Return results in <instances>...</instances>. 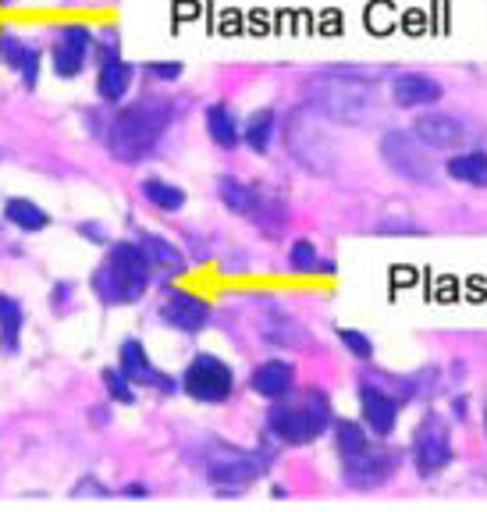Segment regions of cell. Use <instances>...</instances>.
Returning <instances> with one entry per match:
<instances>
[{"label":"cell","mask_w":487,"mask_h":512,"mask_svg":"<svg viewBox=\"0 0 487 512\" xmlns=\"http://www.w3.org/2000/svg\"><path fill=\"white\" fill-rule=\"evenodd\" d=\"M128 495H132V498H136V495H146V488H143V484H128Z\"/></svg>","instance_id":"obj_33"},{"label":"cell","mask_w":487,"mask_h":512,"mask_svg":"<svg viewBox=\"0 0 487 512\" xmlns=\"http://www.w3.org/2000/svg\"><path fill=\"white\" fill-rule=\"evenodd\" d=\"M118 370L132 384H143V388H157V392H175V381H171V377H164L157 367H153L150 356H146V349L136 342V338H128V342L121 345V367Z\"/></svg>","instance_id":"obj_13"},{"label":"cell","mask_w":487,"mask_h":512,"mask_svg":"<svg viewBox=\"0 0 487 512\" xmlns=\"http://www.w3.org/2000/svg\"><path fill=\"white\" fill-rule=\"evenodd\" d=\"M288 267L296 274H313L317 271V246L306 239L292 242V253H288Z\"/></svg>","instance_id":"obj_29"},{"label":"cell","mask_w":487,"mask_h":512,"mask_svg":"<svg viewBox=\"0 0 487 512\" xmlns=\"http://www.w3.org/2000/svg\"><path fill=\"white\" fill-rule=\"evenodd\" d=\"M128 86H132V68H128L125 61H104V68H100V79H96V89H100V96L104 100H121V96L128 93Z\"/></svg>","instance_id":"obj_22"},{"label":"cell","mask_w":487,"mask_h":512,"mask_svg":"<svg viewBox=\"0 0 487 512\" xmlns=\"http://www.w3.org/2000/svg\"><path fill=\"white\" fill-rule=\"evenodd\" d=\"M313 107H317L324 118L345 121V125H356L377 107V93L370 86H356V82H324V86L313 89Z\"/></svg>","instance_id":"obj_4"},{"label":"cell","mask_w":487,"mask_h":512,"mask_svg":"<svg viewBox=\"0 0 487 512\" xmlns=\"http://www.w3.org/2000/svg\"><path fill=\"white\" fill-rule=\"evenodd\" d=\"M288 153L303 164L306 171H313V175H328L331 168H335V150H331V139L328 132L320 128L317 114H299V118H292V125H288Z\"/></svg>","instance_id":"obj_5"},{"label":"cell","mask_w":487,"mask_h":512,"mask_svg":"<svg viewBox=\"0 0 487 512\" xmlns=\"http://www.w3.org/2000/svg\"><path fill=\"white\" fill-rule=\"evenodd\" d=\"M338 342H342L345 349L352 352V356H360V360H370V356H374V345H370V338L363 335V331L338 328Z\"/></svg>","instance_id":"obj_31"},{"label":"cell","mask_w":487,"mask_h":512,"mask_svg":"<svg viewBox=\"0 0 487 512\" xmlns=\"http://www.w3.org/2000/svg\"><path fill=\"white\" fill-rule=\"evenodd\" d=\"M445 171L452 182L470 185V189H487V153L484 150L456 153V157L445 164Z\"/></svg>","instance_id":"obj_18"},{"label":"cell","mask_w":487,"mask_h":512,"mask_svg":"<svg viewBox=\"0 0 487 512\" xmlns=\"http://www.w3.org/2000/svg\"><path fill=\"white\" fill-rule=\"evenodd\" d=\"M182 388H185V395H189V399L207 402V406H217V402H224L228 395H232L235 374L224 360H217V356H210V352H200V356L185 367Z\"/></svg>","instance_id":"obj_6"},{"label":"cell","mask_w":487,"mask_h":512,"mask_svg":"<svg viewBox=\"0 0 487 512\" xmlns=\"http://www.w3.org/2000/svg\"><path fill=\"white\" fill-rule=\"evenodd\" d=\"M331 424V406L320 392L303 395L299 402H278L267 413V427L285 445H310Z\"/></svg>","instance_id":"obj_3"},{"label":"cell","mask_w":487,"mask_h":512,"mask_svg":"<svg viewBox=\"0 0 487 512\" xmlns=\"http://www.w3.org/2000/svg\"><path fill=\"white\" fill-rule=\"evenodd\" d=\"M413 463L420 477H438L452 463V431L448 420L438 413H427L413 434Z\"/></svg>","instance_id":"obj_7"},{"label":"cell","mask_w":487,"mask_h":512,"mask_svg":"<svg viewBox=\"0 0 487 512\" xmlns=\"http://www.w3.org/2000/svg\"><path fill=\"white\" fill-rule=\"evenodd\" d=\"M484 431H487V409H484Z\"/></svg>","instance_id":"obj_34"},{"label":"cell","mask_w":487,"mask_h":512,"mask_svg":"<svg viewBox=\"0 0 487 512\" xmlns=\"http://www.w3.org/2000/svg\"><path fill=\"white\" fill-rule=\"evenodd\" d=\"M104 384H107V392H111V399H118V402H136V388H132V381H128L121 370H104Z\"/></svg>","instance_id":"obj_30"},{"label":"cell","mask_w":487,"mask_h":512,"mask_svg":"<svg viewBox=\"0 0 487 512\" xmlns=\"http://www.w3.org/2000/svg\"><path fill=\"white\" fill-rule=\"evenodd\" d=\"M164 320H168L171 328L185 331V335H196V331L207 328L210 306H207V299L189 296V292H171V296L164 299Z\"/></svg>","instance_id":"obj_14"},{"label":"cell","mask_w":487,"mask_h":512,"mask_svg":"<svg viewBox=\"0 0 487 512\" xmlns=\"http://www.w3.org/2000/svg\"><path fill=\"white\" fill-rule=\"evenodd\" d=\"M22 306L11 296H0V345L4 352H18V342H22Z\"/></svg>","instance_id":"obj_24"},{"label":"cell","mask_w":487,"mask_h":512,"mask_svg":"<svg viewBox=\"0 0 487 512\" xmlns=\"http://www.w3.org/2000/svg\"><path fill=\"white\" fill-rule=\"evenodd\" d=\"M271 466V459L264 452H242V448H228V452H217L207 463V477L217 488H242V484H253L260 480Z\"/></svg>","instance_id":"obj_9"},{"label":"cell","mask_w":487,"mask_h":512,"mask_svg":"<svg viewBox=\"0 0 487 512\" xmlns=\"http://www.w3.org/2000/svg\"><path fill=\"white\" fill-rule=\"evenodd\" d=\"M413 136L427 146V150H452V146L463 143V125L448 114H424L416 118Z\"/></svg>","instance_id":"obj_15"},{"label":"cell","mask_w":487,"mask_h":512,"mask_svg":"<svg viewBox=\"0 0 487 512\" xmlns=\"http://www.w3.org/2000/svg\"><path fill=\"white\" fill-rule=\"evenodd\" d=\"M207 132H210V139L221 146V150H235V146H239V139H242L232 111H228L224 104H210L207 107Z\"/></svg>","instance_id":"obj_20"},{"label":"cell","mask_w":487,"mask_h":512,"mask_svg":"<svg viewBox=\"0 0 487 512\" xmlns=\"http://www.w3.org/2000/svg\"><path fill=\"white\" fill-rule=\"evenodd\" d=\"M392 96L399 107H427V104H438L441 100V82L431 79V75H420V72H406L395 79Z\"/></svg>","instance_id":"obj_17"},{"label":"cell","mask_w":487,"mask_h":512,"mask_svg":"<svg viewBox=\"0 0 487 512\" xmlns=\"http://www.w3.org/2000/svg\"><path fill=\"white\" fill-rule=\"evenodd\" d=\"M139 246H143V253L150 256V264L171 267V271H182V253H178L171 242L160 239V235H143V239H139Z\"/></svg>","instance_id":"obj_26"},{"label":"cell","mask_w":487,"mask_h":512,"mask_svg":"<svg viewBox=\"0 0 487 512\" xmlns=\"http://www.w3.org/2000/svg\"><path fill=\"white\" fill-rule=\"evenodd\" d=\"M93 288L111 306L136 303L150 288V256L143 253L139 242H118L107 253L104 267L93 274Z\"/></svg>","instance_id":"obj_1"},{"label":"cell","mask_w":487,"mask_h":512,"mask_svg":"<svg viewBox=\"0 0 487 512\" xmlns=\"http://www.w3.org/2000/svg\"><path fill=\"white\" fill-rule=\"evenodd\" d=\"M271 136H274V111H256L246 125V143L256 153H264L271 146Z\"/></svg>","instance_id":"obj_28"},{"label":"cell","mask_w":487,"mask_h":512,"mask_svg":"<svg viewBox=\"0 0 487 512\" xmlns=\"http://www.w3.org/2000/svg\"><path fill=\"white\" fill-rule=\"evenodd\" d=\"M335 445H338V452H342V459H349V456H356V452H363V448L370 445V438L356 420H342V424L335 427Z\"/></svg>","instance_id":"obj_27"},{"label":"cell","mask_w":487,"mask_h":512,"mask_svg":"<svg viewBox=\"0 0 487 512\" xmlns=\"http://www.w3.org/2000/svg\"><path fill=\"white\" fill-rule=\"evenodd\" d=\"M381 157H384V164L399 178H406V182H413V185L434 182V164H431V157H427V146L416 136H409V132H388V136L381 139Z\"/></svg>","instance_id":"obj_8"},{"label":"cell","mask_w":487,"mask_h":512,"mask_svg":"<svg viewBox=\"0 0 487 512\" xmlns=\"http://www.w3.org/2000/svg\"><path fill=\"white\" fill-rule=\"evenodd\" d=\"M143 196H146V203H153L157 210H171V214L185 207V189H178V185H171V182H160V178H146Z\"/></svg>","instance_id":"obj_25"},{"label":"cell","mask_w":487,"mask_h":512,"mask_svg":"<svg viewBox=\"0 0 487 512\" xmlns=\"http://www.w3.org/2000/svg\"><path fill=\"white\" fill-rule=\"evenodd\" d=\"M399 406L402 402L395 395H388L377 384H360V413L363 424L377 434V438H388L395 431V420H399Z\"/></svg>","instance_id":"obj_12"},{"label":"cell","mask_w":487,"mask_h":512,"mask_svg":"<svg viewBox=\"0 0 487 512\" xmlns=\"http://www.w3.org/2000/svg\"><path fill=\"white\" fill-rule=\"evenodd\" d=\"M0 61L8 64V68H15V72H22L25 86H36V68H40V54L32 47H25L18 36H0Z\"/></svg>","instance_id":"obj_19"},{"label":"cell","mask_w":487,"mask_h":512,"mask_svg":"<svg viewBox=\"0 0 487 512\" xmlns=\"http://www.w3.org/2000/svg\"><path fill=\"white\" fill-rule=\"evenodd\" d=\"M249 384H253V392L264 395V399H285V395L292 392V384H296V367L285 360H267L253 370Z\"/></svg>","instance_id":"obj_16"},{"label":"cell","mask_w":487,"mask_h":512,"mask_svg":"<svg viewBox=\"0 0 487 512\" xmlns=\"http://www.w3.org/2000/svg\"><path fill=\"white\" fill-rule=\"evenodd\" d=\"M89 47H93V32L86 25H61L54 40V72L61 79H75L86 68Z\"/></svg>","instance_id":"obj_11"},{"label":"cell","mask_w":487,"mask_h":512,"mask_svg":"<svg viewBox=\"0 0 487 512\" xmlns=\"http://www.w3.org/2000/svg\"><path fill=\"white\" fill-rule=\"evenodd\" d=\"M0 4H11V0H0Z\"/></svg>","instance_id":"obj_35"},{"label":"cell","mask_w":487,"mask_h":512,"mask_svg":"<svg viewBox=\"0 0 487 512\" xmlns=\"http://www.w3.org/2000/svg\"><path fill=\"white\" fill-rule=\"evenodd\" d=\"M395 466H399V456L395 452H388V448H363V452H356V456L345 459V480H349L352 488H381V484H388L395 473Z\"/></svg>","instance_id":"obj_10"},{"label":"cell","mask_w":487,"mask_h":512,"mask_svg":"<svg viewBox=\"0 0 487 512\" xmlns=\"http://www.w3.org/2000/svg\"><path fill=\"white\" fill-rule=\"evenodd\" d=\"M146 72H150L153 79H160V82H175L178 75H182V64H178V61H157V64H150Z\"/></svg>","instance_id":"obj_32"},{"label":"cell","mask_w":487,"mask_h":512,"mask_svg":"<svg viewBox=\"0 0 487 512\" xmlns=\"http://www.w3.org/2000/svg\"><path fill=\"white\" fill-rule=\"evenodd\" d=\"M171 121V107L160 100H139V104L125 107L111 125V153L125 164L146 157L157 146V139L164 136V128Z\"/></svg>","instance_id":"obj_2"},{"label":"cell","mask_w":487,"mask_h":512,"mask_svg":"<svg viewBox=\"0 0 487 512\" xmlns=\"http://www.w3.org/2000/svg\"><path fill=\"white\" fill-rule=\"evenodd\" d=\"M217 196H221V203L232 210V214L249 217L256 210V200H260V189H253V185H246V182H235V178H221V182H217Z\"/></svg>","instance_id":"obj_21"},{"label":"cell","mask_w":487,"mask_h":512,"mask_svg":"<svg viewBox=\"0 0 487 512\" xmlns=\"http://www.w3.org/2000/svg\"><path fill=\"white\" fill-rule=\"evenodd\" d=\"M4 217H8L15 228H22V232H43V228L50 224L47 210H43L40 203H32V200H8Z\"/></svg>","instance_id":"obj_23"}]
</instances>
